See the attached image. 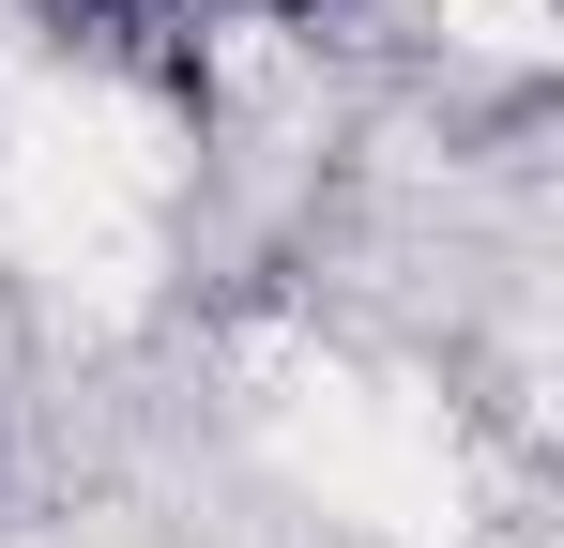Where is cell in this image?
<instances>
[{
	"label": "cell",
	"mask_w": 564,
	"mask_h": 548,
	"mask_svg": "<svg viewBox=\"0 0 564 548\" xmlns=\"http://www.w3.org/2000/svg\"><path fill=\"white\" fill-rule=\"evenodd\" d=\"M229 15H321V0H229Z\"/></svg>",
	"instance_id": "6da1fadb"
}]
</instances>
